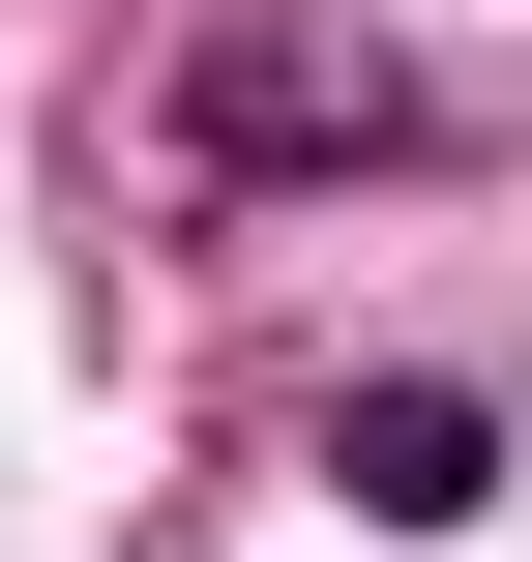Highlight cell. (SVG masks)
Returning a JSON list of instances; mask_svg holds the SVG:
<instances>
[{
  "label": "cell",
  "instance_id": "2",
  "mask_svg": "<svg viewBox=\"0 0 532 562\" xmlns=\"http://www.w3.org/2000/svg\"><path fill=\"white\" fill-rule=\"evenodd\" d=\"M326 474H355L385 533H474V504H503V385H326Z\"/></svg>",
  "mask_w": 532,
  "mask_h": 562
},
{
  "label": "cell",
  "instance_id": "1",
  "mask_svg": "<svg viewBox=\"0 0 532 562\" xmlns=\"http://www.w3.org/2000/svg\"><path fill=\"white\" fill-rule=\"evenodd\" d=\"M415 119H444V89H415L385 30H207V59H178V148H207V178H385Z\"/></svg>",
  "mask_w": 532,
  "mask_h": 562
}]
</instances>
